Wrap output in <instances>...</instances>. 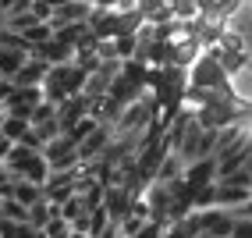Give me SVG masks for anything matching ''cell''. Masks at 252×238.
Wrapping results in <instances>:
<instances>
[{
  "instance_id": "obj_13",
  "label": "cell",
  "mask_w": 252,
  "mask_h": 238,
  "mask_svg": "<svg viewBox=\"0 0 252 238\" xmlns=\"http://www.w3.org/2000/svg\"><path fill=\"white\" fill-rule=\"evenodd\" d=\"M29 128H32V121H29V117H14V114H4V121H0V132H4V135H11L14 142H22L25 135H29Z\"/></svg>"
},
{
  "instance_id": "obj_16",
  "label": "cell",
  "mask_w": 252,
  "mask_h": 238,
  "mask_svg": "<svg viewBox=\"0 0 252 238\" xmlns=\"http://www.w3.org/2000/svg\"><path fill=\"white\" fill-rule=\"evenodd\" d=\"M86 213H89V206H86V199H82L78 192L61 206V217H64V220H78V217H86Z\"/></svg>"
},
{
  "instance_id": "obj_6",
  "label": "cell",
  "mask_w": 252,
  "mask_h": 238,
  "mask_svg": "<svg viewBox=\"0 0 252 238\" xmlns=\"http://www.w3.org/2000/svg\"><path fill=\"white\" fill-rule=\"evenodd\" d=\"M249 199H252V189H245V185L217 181V206H224V210H238V206H245Z\"/></svg>"
},
{
  "instance_id": "obj_24",
  "label": "cell",
  "mask_w": 252,
  "mask_h": 238,
  "mask_svg": "<svg viewBox=\"0 0 252 238\" xmlns=\"http://www.w3.org/2000/svg\"><path fill=\"white\" fill-rule=\"evenodd\" d=\"M11 149H14V139H11V135H4V132H0V164H4V160L11 157Z\"/></svg>"
},
{
  "instance_id": "obj_5",
  "label": "cell",
  "mask_w": 252,
  "mask_h": 238,
  "mask_svg": "<svg viewBox=\"0 0 252 238\" xmlns=\"http://www.w3.org/2000/svg\"><path fill=\"white\" fill-rule=\"evenodd\" d=\"M185 181H189L192 189L217 181V157H199L192 164H185Z\"/></svg>"
},
{
  "instance_id": "obj_29",
  "label": "cell",
  "mask_w": 252,
  "mask_h": 238,
  "mask_svg": "<svg viewBox=\"0 0 252 238\" xmlns=\"http://www.w3.org/2000/svg\"><path fill=\"white\" fill-rule=\"evenodd\" d=\"M249 7H252V0H249Z\"/></svg>"
},
{
  "instance_id": "obj_22",
  "label": "cell",
  "mask_w": 252,
  "mask_h": 238,
  "mask_svg": "<svg viewBox=\"0 0 252 238\" xmlns=\"http://www.w3.org/2000/svg\"><path fill=\"white\" fill-rule=\"evenodd\" d=\"M231 238H252V217L238 213V220H234V235Z\"/></svg>"
},
{
  "instance_id": "obj_17",
  "label": "cell",
  "mask_w": 252,
  "mask_h": 238,
  "mask_svg": "<svg viewBox=\"0 0 252 238\" xmlns=\"http://www.w3.org/2000/svg\"><path fill=\"white\" fill-rule=\"evenodd\" d=\"M46 231V238H71V220H64V217H54V220H50V224L43 228Z\"/></svg>"
},
{
  "instance_id": "obj_26",
  "label": "cell",
  "mask_w": 252,
  "mask_h": 238,
  "mask_svg": "<svg viewBox=\"0 0 252 238\" xmlns=\"http://www.w3.org/2000/svg\"><path fill=\"white\" fill-rule=\"evenodd\" d=\"M234 213H245V217H252V199L245 203V206H238V210H234Z\"/></svg>"
},
{
  "instance_id": "obj_21",
  "label": "cell",
  "mask_w": 252,
  "mask_h": 238,
  "mask_svg": "<svg viewBox=\"0 0 252 238\" xmlns=\"http://www.w3.org/2000/svg\"><path fill=\"white\" fill-rule=\"evenodd\" d=\"M167 224H160V220H146V224L135 231V238H163Z\"/></svg>"
},
{
  "instance_id": "obj_4",
  "label": "cell",
  "mask_w": 252,
  "mask_h": 238,
  "mask_svg": "<svg viewBox=\"0 0 252 238\" xmlns=\"http://www.w3.org/2000/svg\"><path fill=\"white\" fill-rule=\"evenodd\" d=\"M131 203H135V192L128 189V185H107V196H103V206L114 220H121L128 210H131Z\"/></svg>"
},
{
  "instance_id": "obj_3",
  "label": "cell",
  "mask_w": 252,
  "mask_h": 238,
  "mask_svg": "<svg viewBox=\"0 0 252 238\" xmlns=\"http://www.w3.org/2000/svg\"><path fill=\"white\" fill-rule=\"evenodd\" d=\"M89 103H93V100H89L86 93H75V96L64 100V103H57V121H61V128L71 132V128L82 121V117L89 114Z\"/></svg>"
},
{
  "instance_id": "obj_25",
  "label": "cell",
  "mask_w": 252,
  "mask_h": 238,
  "mask_svg": "<svg viewBox=\"0 0 252 238\" xmlns=\"http://www.w3.org/2000/svg\"><path fill=\"white\" fill-rule=\"evenodd\" d=\"M114 11H139V0H117Z\"/></svg>"
},
{
  "instance_id": "obj_10",
  "label": "cell",
  "mask_w": 252,
  "mask_h": 238,
  "mask_svg": "<svg viewBox=\"0 0 252 238\" xmlns=\"http://www.w3.org/2000/svg\"><path fill=\"white\" fill-rule=\"evenodd\" d=\"M199 57H203V43H199V39H189V43H178V46H174L171 64H178V68H192Z\"/></svg>"
},
{
  "instance_id": "obj_9",
  "label": "cell",
  "mask_w": 252,
  "mask_h": 238,
  "mask_svg": "<svg viewBox=\"0 0 252 238\" xmlns=\"http://www.w3.org/2000/svg\"><path fill=\"white\" fill-rule=\"evenodd\" d=\"M25 61H29V50H18V46H4V43H0V78H14Z\"/></svg>"
},
{
  "instance_id": "obj_1",
  "label": "cell",
  "mask_w": 252,
  "mask_h": 238,
  "mask_svg": "<svg viewBox=\"0 0 252 238\" xmlns=\"http://www.w3.org/2000/svg\"><path fill=\"white\" fill-rule=\"evenodd\" d=\"M86 78H89V71H86V68H78L75 61L54 64V68H50V75H46V82H43V93H46V100H54V103H64L68 96L86 93Z\"/></svg>"
},
{
  "instance_id": "obj_23",
  "label": "cell",
  "mask_w": 252,
  "mask_h": 238,
  "mask_svg": "<svg viewBox=\"0 0 252 238\" xmlns=\"http://www.w3.org/2000/svg\"><path fill=\"white\" fill-rule=\"evenodd\" d=\"M14 89H18V86H14V78H0V107L14 96Z\"/></svg>"
},
{
  "instance_id": "obj_15",
  "label": "cell",
  "mask_w": 252,
  "mask_h": 238,
  "mask_svg": "<svg viewBox=\"0 0 252 238\" xmlns=\"http://www.w3.org/2000/svg\"><path fill=\"white\" fill-rule=\"evenodd\" d=\"M171 7H174V18L178 22H195L199 14V0H171Z\"/></svg>"
},
{
  "instance_id": "obj_27",
  "label": "cell",
  "mask_w": 252,
  "mask_h": 238,
  "mask_svg": "<svg viewBox=\"0 0 252 238\" xmlns=\"http://www.w3.org/2000/svg\"><path fill=\"white\" fill-rule=\"evenodd\" d=\"M71 238H93L89 231H71Z\"/></svg>"
},
{
  "instance_id": "obj_19",
  "label": "cell",
  "mask_w": 252,
  "mask_h": 238,
  "mask_svg": "<svg viewBox=\"0 0 252 238\" xmlns=\"http://www.w3.org/2000/svg\"><path fill=\"white\" fill-rule=\"evenodd\" d=\"M50 117H57V103L54 100H43V103L32 110V125H43V121H50Z\"/></svg>"
},
{
  "instance_id": "obj_7",
  "label": "cell",
  "mask_w": 252,
  "mask_h": 238,
  "mask_svg": "<svg viewBox=\"0 0 252 238\" xmlns=\"http://www.w3.org/2000/svg\"><path fill=\"white\" fill-rule=\"evenodd\" d=\"M89 14H93V4H89V0H68L64 7L54 11L50 25L61 29V25H68V22H89Z\"/></svg>"
},
{
  "instance_id": "obj_28",
  "label": "cell",
  "mask_w": 252,
  "mask_h": 238,
  "mask_svg": "<svg viewBox=\"0 0 252 238\" xmlns=\"http://www.w3.org/2000/svg\"><path fill=\"white\" fill-rule=\"evenodd\" d=\"M0 25H4V14H0Z\"/></svg>"
},
{
  "instance_id": "obj_2",
  "label": "cell",
  "mask_w": 252,
  "mask_h": 238,
  "mask_svg": "<svg viewBox=\"0 0 252 238\" xmlns=\"http://www.w3.org/2000/svg\"><path fill=\"white\" fill-rule=\"evenodd\" d=\"M231 82V75L224 71V64L217 61L213 54H206L203 50V57H199L192 68H189V86H203V89H224Z\"/></svg>"
},
{
  "instance_id": "obj_20",
  "label": "cell",
  "mask_w": 252,
  "mask_h": 238,
  "mask_svg": "<svg viewBox=\"0 0 252 238\" xmlns=\"http://www.w3.org/2000/svg\"><path fill=\"white\" fill-rule=\"evenodd\" d=\"M14 181H18V174H14L7 164H0V196H4V199L14 192Z\"/></svg>"
},
{
  "instance_id": "obj_12",
  "label": "cell",
  "mask_w": 252,
  "mask_h": 238,
  "mask_svg": "<svg viewBox=\"0 0 252 238\" xmlns=\"http://www.w3.org/2000/svg\"><path fill=\"white\" fill-rule=\"evenodd\" d=\"M178 178H185V160H181L178 153L171 149V153H167V157L160 160V171H157V181H167V185H171V181H178Z\"/></svg>"
},
{
  "instance_id": "obj_18",
  "label": "cell",
  "mask_w": 252,
  "mask_h": 238,
  "mask_svg": "<svg viewBox=\"0 0 252 238\" xmlns=\"http://www.w3.org/2000/svg\"><path fill=\"white\" fill-rule=\"evenodd\" d=\"M167 4H171V0H139V14H142L146 22H153V18H157V14H160Z\"/></svg>"
},
{
  "instance_id": "obj_14",
  "label": "cell",
  "mask_w": 252,
  "mask_h": 238,
  "mask_svg": "<svg viewBox=\"0 0 252 238\" xmlns=\"http://www.w3.org/2000/svg\"><path fill=\"white\" fill-rule=\"evenodd\" d=\"M110 82H114V78L96 68V71L86 78V96H93V100H96V96H107V93H110Z\"/></svg>"
},
{
  "instance_id": "obj_11",
  "label": "cell",
  "mask_w": 252,
  "mask_h": 238,
  "mask_svg": "<svg viewBox=\"0 0 252 238\" xmlns=\"http://www.w3.org/2000/svg\"><path fill=\"white\" fill-rule=\"evenodd\" d=\"M14 199H18V203H25V206H36V203L46 196L43 192V185L39 181H29V178H18V181H14V192H11Z\"/></svg>"
},
{
  "instance_id": "obj_8",
  "label": "cell",
  "mask_w": 252,
  "mask_h": 238,
  "mask_svg": "<svg viewBox=\"0 0 252 238\" xmlns=\"http://www.w3.org/2000/svg\"><path fill=\"white\" fill-rule=\"evenodd\" d=\"M50 75V64L39 61V57H29L22 68H18V75H14V86H43Z\"/></svg>"
}]
</instances>
